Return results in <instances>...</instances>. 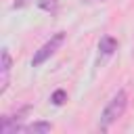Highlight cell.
I'll use <instances>...</instances> for the list:
<instances>
[{"instance_id": "1", "label": "cell", "mask_w": 134, "mask_h": 134, "mask_svg": "<svg viewBox=\"0 0 134 134\" xmlns=\"http://www.w3.org/2000/svg\"><path fill=\"white\" fill-rule=\"evenodd\" d=\"M126 107H128V94H126V90H117L100 113V130L103 132L109 130V126L115 124L126 113Z\"/></svg>"}, {"instance_id": "2", "label": "cell", "mask_w": 134, "mask_h": 134, "mask_svg": "<svg viewBox=\"0 0 134 134\" xmlns=\"http://www.w3.org/2000/svg\"><path fill=\"white\" fill-rule=\"evenodd\" d=\"M63 42H65V34H63V31L54 34V36H52L48 42H44V44H42V46H40V48L34 52L31 65H34V67H40L42 63H46V61H48V59H50V57H52V54H54V52H57V50L63 46Z\"/></svg>"}, {"instance_id": "3", "label": "cell", "mask_w": 134, "mask_h": 134, "mask_svg": "<svg viewBox=\"0 0 134 134\" xmlns=\"http://www.w3.org/2000/svg\"><path fill=\"white\" fill-rule=\"evenodd\" d=\"M31 111V105H25V107H21L15 115H4L2 117V121H0V132L2 134H13V132H19L21 130V121L25 119V115Z\"/></svg>"}, {"instance_id": "4", "label": "cell", "mask_w": 134, "mask_h": 134, "mask_svg": "<svg viewBox=\"0 0 134 134\" xmlns=\"http://www.w3.org/2000/svg\"><path fill=\"white\" fill-rule=\"evenodd\" d=\"M10 69H13V59H10V52L4 48L2 50V61H0V94H4L6 88H8Z\"/></svg>"}, {"instance_id": "5", "label": "cell", "mask_w": 134, "mask_h": 134, "mask_svg": "<svg viewBox=\"0 0 134 134\" xmlns=\"http://www.w3.org/2000/svg\"><path fill=\"white\" fill-rule=\"evenodd\" d=\"M50 130H52V124L50 121H34V124L21 126L19 132H23V134H48Z\"/></svg>"}, {"instance_id": "6", "label": "cell", "mask_w": 134, "mask_h": 134, "mask_svg": "<svg viewBox=\"0 0 134 134\" xmlns=\"http://www.w3.org/2000/svg\"><path fill=\"white\" fill-rule=\"evenodd\" d=\"M115 50H117V40H115L113 36H103V38L98 40V52H100L103 57H111Z\"/></svg>"}, {"instance_id": "7", "label": "cell", "mask_w": 134, "mask_h": 134, "mask_svg": "<svg viewBox=\"0 0 134 134\" xmlns=\"http://www.w3.org/2000/svg\"><path fill=\"white\" fill-rule=\"evenodd\" d=\"M59 6V0H38V8L46 10V13H54Z\"/></svg>"}, {"instance_id": "8", "label": "cell", "mask_w": 134, "mask_h": 134, "mask_svg": "<svg viewBox=\"0 0 134 134\" xmlns=\"http://www.w3.org/2000/svg\"><path fill=\"white\" fill-rule=\"evenodd\" d=\"M50 100H52V105H57V107H59V105H63V103L67 100V92H65L63 88H59V90H54V92H52Z\"/></svg>"}, {"instance_id": "9", "label": "cell", "mask_w": 134, "mask_h": 134, "mask_svg": "<svg viewBox=\"0 0 134 134\" xmlns=\"http://www.w3.org/2000/svg\"><path fill=\"white\" fill-rule=\"evenodd\" d=\"M27 2H29V0H15V2H13V8H23Z\"/></svg>"}, {"instance_id": "10", "label": "cell", "mask_w": 134, "mask_h": 134, "mask_svg": "<svg viewBox=\"0 0 134 134\" xmlns=\"http://www.w3.org/2000/svg\"><path fill=\"white\" fill-rule=\"evenodd\" d=\"M100 2H105V0H100Z\"/></svg>"}]
</instances>
